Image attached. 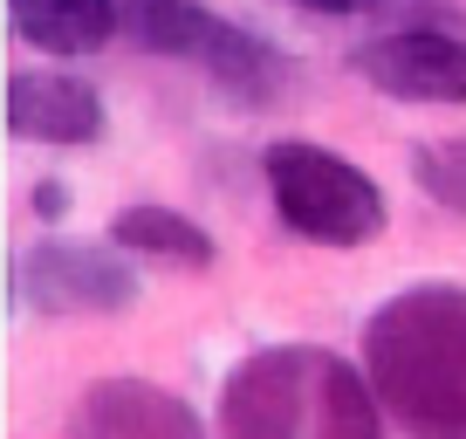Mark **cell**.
<instances>
[{"label": "cell", "instance_id": "1", "mask_svg": "<svg viewBox=\"0 0 466 439\" xmlns=\"http://www.w3.org/2000/svg\"><path fill=\"white\" fill-rule=\"evenodd\" d=\"M378 405L411 439H466V289L419 281L364 322Z\"/></svg>", "mask_w": 466, "mask_h": 439}, {"label": "cell", "instance_id": "2", "mask_svg": "<svg viewBox=\"0 0 466 439\" xmlns=\"http://www.w3.org/2000/svg\"><path fill=\"white\" fill-rule=\"evenodd\" d=\"M370 371L316 351L281 343L254 351L219 392V433L227 439H384Z\"/></svg>", "mask_w": 466, "mask_h": 439}, {"label": "cell", "instance_id": "3", "mask_svg": "<svg viewBox=\"0 0 466 439\" xmlns=\"http://www.w3.org/2000/svg\"><path fill=\"white\" fill-rule=\"evenodd\" d=\"M268 192H275L281 220L316 248H364L384 227V192L370 186V172H357L322 145H302V138L268 151Z\"/></svg>", "mask_w": 466, "mask_h": 439}, {"label": "cell", "instance_id": "4", "mask_svg": "<svg viewBox=\"0 0 466 439\" xmlns=\"http://www.w3.org/2000/svg\"><path fill=\"white\" fill-rule=\"evenodd\" d=\"M124 21H131V35L151 48V56L206 62V69L227 76L233 89H268V83H275L281 56H268L261 42H248L240 28L199 15V7H186V0H124Z\"/></svg>", "mask_w": 466, "mask_h": 439}, {"label": "cell", "instance_id": "5", "mask_svg": "<svg viewBox=\"0 0 466 439\" xmlns=\"http://www.w3.org/2000/svg\"><path fill=\"white\" fill-rule=\"evenodd\" d=\"M137 295L131 268L110 261V248H83V240H42L21 261V302L48 309V316H110Z\"/></svg>", "mask_w": 466, "mask_h": 439}, {"label": "cell", "instance_id": "6", "mask_svg": "<svg viewBox=\"0 0 466 439\" xmlns=\"http://www.w3.org/2000/svg\"><path fill=\"white\" fill-rule=\"evenodd\" d=\"M370 89L405 103H466V42L439 28H411V35H384L357 56Z\"/></svg>", "mask_w": 466, "mask_h": 439}, {"label": "cell", "instance_id": "7", "mask_svg": "<svg viewBox=\"0 0 466 439\" xmlns=\"http://www.w3.org/2000/svg\"><path fill=\"white\" fill-rule=\"evenodd\" d=\"M76 439H206V425L192 419L186 398L145 378H103L76 412Z\"/></svg>", "mask_w": 466, "mask_h": 439}, {"label": "cell", "instance_id": "8", "mask_svg": "<svg viewBox=\"0 0 466 439\" xmlns=\"http://www.w3.org/2000/svg\"><path fill=\"white\" fill-rule=\"evenodd\" d=\"M7 124H15V138H42V145H89L103 131V103L76 76L21 69L7 83Z\"/></svg>", "mask_w": 466, "mask_h": 439}, {"label": "cell", "instance_id": "9", "mask_svg": "<svg viewBox=\"0 0 466 439\" xmlns=\"http://www.w3.org/2000/svg\"><path fill=\"white\" fill-rule=\"evenodd\" d=\"M7 15H15V35L42 56H96L124 7H110V0H7Z\"/></svg>", "mask_w": 466, "mask_h": 439}, {"label": "cell", "instance_id": "10", "mask_svg": "<svg viewBox=\"0 0 466 439\" xmlns=\"http://www.w3.org/2000/svg\"><path fill=\"white\" fill-rule=\"evenodd\" d=\"M110 240L131 254H158V261H178V268H206L213 261V240L206 227H192L186 213H165V206H124L110 220Z\"/></svg>", "mask_w": 466, "mask_h": 439}, {"label": "cell", "instance_id": "11", "mask_svg": "<svg viewBox=\"0 0 466 439\" xmlns=\"http://www.w3.org/2000/svg\"><path fill=\"white\" fill-rule=\"evenodd\" d=\"M419 186L432 192L439 206H460L466 213V138H446V145H419Z\"/></svg>", "mask_w": 466, "mask_h": 439}, {"label": "cell", "instance_id": "12", "mask_svg": "<svg viewBox=\"0 0 466 439\" xmlns=\"http://www.w3.org/2000/svg\"><path fill=\"white\" fill-rule=\"evenodd\" d=\"M302 7H322V15H357V7H370V0H302Z\"/></svg>", "mask_w": 466, "mask_h": 439}, {"label": "cell", "instance_id": "13", "mask_svg": "<svg viewBox=\"0 0 466 439\" xmlns=\"http://www.w3.org/2000/svg\"><path fill=\"white\" fill-rule=\"evenodd\" d=\"M35 206H42V213H62V206H69V192H62V186H42V192H35Z\"/></svg>", "mask_w": 466, "mask_h": 439}]
</instances>
